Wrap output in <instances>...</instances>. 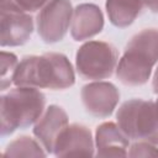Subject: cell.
<instances>
[{
	"label": "cell",
	"instance_id": "cell-1",
	"mask_svg": "<svg viewBox=\"0 0 158 158\" xmlns=\"http://www.w3.org/2000/svg\"><path fill=\"white\" fill-rule=\"evenodd\" d=\"M75 83L74 68L63 53L48 52L41 56H25L17 64L12 84L37 89L65 90Z\"/></svg>",
	"mask_w": 158,
	"mask_h": 158
},
{
	"label": "cell",
	"instance_id": "cell-2",
	"mask_svg": "<svg viewBox=\"0 0 158 158\" xmlns=\"http://www.w3.org/2000/svg\"><path fill=\"white\" fill-rule=\"evenodd\" d=\"M158 63V30L144 28L132 36L116 65L117 79L127 86H139L148 81Z\"/></svg>",
	"mask_w": 158,
	"mask_h": 158
},
{
	"label": "cell",
	"instance_id": "cell-3",
	"mask_svg": "<svg viewBox=\"0 0 158 158\" xmlns=\"http://www.w3.org/2000/svg\"><path fill=\"white\" fill-rule=\"evenodd\" d=\"M46 96L31 86H16L0 98V133L2 137L14 133L19 128L35 125L43 115Z\"/></svg>",
	"mask_w": 158,
	"mask_h": 158
},
{
	"label": "cell",
	"instance_id": "cell-4",
	"mask_svg": "<svg viewBox=\"0 0 158 158\" xmlns=\"http://www.w3.org/2000/svg\"><path fill=\"white\" fill-rule=\"evenodd\" d=\"M116 122L133 141H147L158 146V115L154 101L131 99L118 107Z\"/></svg>",
	"mask_w": 158,
	"mask_h": 158
},
{
	"label": "cell",
	"instance_id": "cell-5",
	"mask_svg": "<svg viewBox=\"0 0 158 158\" xmlns=\"http://www.w3.org/2000/svg\"><path fill=\"white\" fill-rule=\"evenodd\" d=\"M117 62V49L105 41H88L75 53V69L85 80L110 78L116 70Z\"/></svg>",
	"mask_w": 158,
	"mask_h": 158
},
{
	"label": "cell",
	"instance_id": "cell-6",
	"mask_svg": "<svg viewBox=\"0 0 158 158\" xmlns=\"http://www.w3.org/2000/svg\"><path fill=\"white\" fill-rule=\"evenodd\" d=\"M70 0H49L36 17L37 32L44 43H57L64 38L73 17Z\"/></svg>",
	"mask_w": 158,
	"mask_h": 158
},
{
	"label": "cell",
	"instance_id": "cell-7",
	"mask_svg": "<svg viewBox=\"0 0 158 158\" xmlns=\"http://www.w3.org/2000/svg\"><path fill=\"white\" fill-rule=\"evenodd\" d=\"M80 98L86 112L95 117L105 118L115 111L120 101V91L110 81L94 80L81 88Z\"/></svg>",
	"mask_w": 158,
	"mask_h": 158
},
{
	"label": "cell",
	"instance_id": "cell-8",
	"mask_svg": "<svg viewBox=\"0 0 158 158\" xmlns=\"http://www.w3.org/2000/svg\"><path fill=\"white\" fill-rule=\"evenodd\" d=\"M53 154L56 157L95 156V142L91 131L81 123L68 125L57 138Z\"/></svg>",
	"mask_w": 158,
	"mask_h": 158
},
{
	"label": "cell",
	"instance_id": "cell-9",
	"mask_svg": "<svg viewBox=\"0 0 158 158\" xmlns=\"http://www.w3.org/2000/svg\"><path fill=\"white\" fill-rule=\"evenodd\" d=\"M33 19L20 10H0V44L1 47L23 46L33 32Z\"/></svg>",
	"mask_w": 158,
	"mask_h": 158
},
{
	"label": "cell",
	"instance_id": "cell-10",
	"mask_svg": "<svg viewBox=\"0 0 158 158\" xmlns=\"http://www.w3.org/2000/svg\"><path fill=\"white\" fill-rule=\"evenodd\" d=\"M69 125L65 110L58 105H49L40 120L35 123L32 132L48 154L53 153L54 144L62 131Z\"/></svg>",
	"mask_w": 158,
	"mask_h": 158
},
{
	"label": "cell",
	"instance_id": "cell-11",
	"mask_svg": "<svg viewBox=\"0 0 158 158\" xmlns=\"http://www.w3.org/2000/svg\"><path fill=\"white\" fill-rule=\"evenodd\" d=\"M104 28V15L101 9L91 2L79 4L74 11L70 23V35L74 41H86L99 35Z\"/></svg>",
	"mask_w": 158,
	"mask_h": 158
},
{
	"label": "cell",
	"instance_id": "cell-12",
	"mask_svg": "<svg viewBox=\"0 0 158 158\" xmlns=\"http://www.w3.org/2000/svg\"><path fill=\"white\" fill-rule=\"evenodd\" d=\"M130 138L112 121L100 123L95 130L96 157H127Z\"/></svg>",
	"mask_w": 158,
	"mask_h": 158
},
{
	"label": "cell",
	"instance_id": "cell-13",
	"mask_svg": "<svg viewBox=\"0 0 158 158\" xmlns=\"http://www.w3.org/2000/svg\"><path fill=\"white\" fill-rule=\"evenodd\" d=\"M143 0H106L105 10L110 22L118 28L128 27L142 12Z\"/></svg>",
	"mask_w": 158,
	"mask_h": 158
},
{
	"label": "cell",
	"instance_id": "cell-14",
	"mask_svg": "<svg viewBox=\"0 0 158 158\" xmlns=\"http://www.w3.org/2000/svg\"><path fill=\"white\" fill-rule=\"evenodd\" d=\"M48 153L36 138L20 136L11 141L4 151L5 157H46Z\"/></svg>",
	"mask_w": 158,
	"mask_h": 158
},
{
	"label": "cell",
	"instance_id": "cell-15",
	"mask_svg": "<svg viewBox=\"0 0 158 158\" xmlns=\"http://www.w3.org/2000/svg\"><path fill=\"white\" fill-rule=\"evenodd\" d=\"M19 64L16 54L6 51H1V90H6L12 84V75Z\"/></svg>",
	"mask_w": 158,
	"mask_h": 158
},
{
	"label": "cell",
	"instance_id": "cell-16",
	"mask_svg": "<svg viewBox=\"0 0 158 158\" xmlns=\"http://www.w3.org/2000/svg\"><path fill=\"white\" fill-rule=\"evenodd\" d=\"M49 0H0V10H20L25 12H36L41 10Z\"/></svg>",
	"mask_w": 158,
	"mask_h": 158
},
{
	"label": "cell",
	"instance_id": "cell-17",
	"mask_svg": "<svg viewBox=\"0 0 158 158\" xmlns=\"http://www.w3.org/2000/svg\"><path fill=\"white\" fill-rule=\"evenodd\" d=\"M128 157H158V147L147 141H136L130 146Z\"/></svg>",
	"mask_w": 158,
	"mask_h": 158
},
{
	"label": "cell",
	"instance_id": "cell-18",
	"mask_svg": "<svg viewBox=\"0 0 158 158\" xmlns=\"http://www.w3.org/2000/svg\"><path fill=\"white\" fill-rule=\"evenodd\" d=\"M143 2L152 12H158V0H143Z\"/></svg>",
	"mask_w": 158,
	"mask_h": 158
},
{
	"label": "cell",
	"instance_id": "cell-19",
	"mask_svg": "<svg viewBox=\"0 0 158 158\" xmlns=\"http://www.w3.org/2000/svg\"><path fill=\"white\" fill-rule=\"evenodd\" d=\"M152 88H153L154 94H158V65H157L156 72H154L153 78H152Z\"/></svg>",
	"mask_w": 158,
	"mask_h": 158
},
{
	"label": "cell",
	"instance_id": "cell-20",
	"mask_svg": "<svg viewBox=\"0 0 158 158\" xmlns=\"http://www.w3.org/2000/svg\"><path fill=\"white\" fill-rule=\"evenodd\" d=\"M154 104H156V110H157V115H158V99L154 101Z\"/></svg>",
	"mask_w": 158,
	"mask_h": 158
}]
</instances>
